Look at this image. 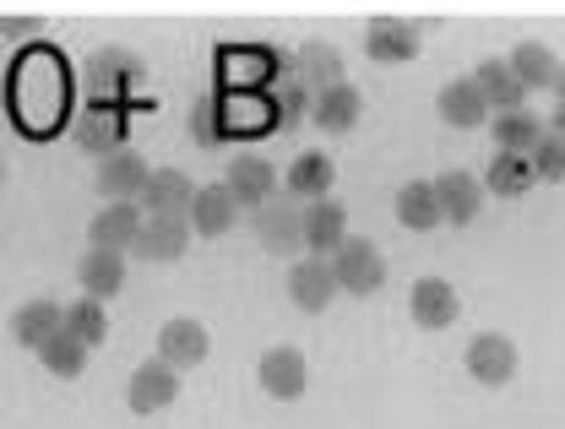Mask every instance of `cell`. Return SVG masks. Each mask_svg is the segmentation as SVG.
Here are the masks:
<instances>
[{
	"label": "cell",
	"instance_id": "1",
	"mask_svg": "<svg viewBox=\"0 0 565 429\" xmlns=\"http://www.w3.org/2000/svg\"><path fill=\"white\" fill-rule=\"evenodd\" d=\"M327 267H332V278H338V293H375V288L386 283V256H381V245L375 239H359L349 234L332 256H327Z\"/></svg>",
	"mask_w": 565,
	"mask_h": 429
},
{
	"label": "cell",
	"instance_id": "2",
	"mask_svg": "<svg viewBox=\"0 0 565 429\" xmlns=\"http://www.w3.org/2000/svg\"><path fill=\"white\" fill-rule=\"evenodd\" d=\"M250 213H256L250 228H256L262 250H273V256H299L305 250V207H299V196H267Z\"/></svg>",
	"mask_w": 565,
	"mask_h": 429
},
{
	"label": "cell",
	"instance_id": "3",
	"mask_svg": "<svg viewBox=\"0 0 565 429\" xmlns=\"http://www.w3.org/2000/svg\"><path fill=\"white\" fill-rule=\"evenodd\" d=\"M174 397H180V369H174V364H163L158 354L147 358V364H137V369H131V380H126V408L141 414V419L163 414Z\"/></svg>",
	"mask_w": 565,
	"mask_h": 429
},
{
	"label": "cell",
	"instance_id": "4",
	"mask_svg": "<svg viewBox=\"0 0 565 429\" xmlns=\"http://www.w3.org/2000/svg\"><path fill=\"white\" fill-rule=\"evenodd\" d=\"M147 174H152V163L141 158L137 147H115V152H104V158H98L93 185H98V196H104V202H137L141 185H147Z\"/></svg>",
	"mask_w": 565,
	"mask_h": 429
},
{
	"label": "cell",
	"instance_id": "5",
	"mask_svg": "<svg viewBox=\"0 0 565 429\" xmlns=\"http://www.w3.org/2000/svg\"><path fill=\"white\" fill-rule=\"evenodd\" d=\"M419 50H424L419 28L403 22V17H375V22L364 28V55H370L375 66H414Z\"/></svg>",
	"mask_w": 565,
	"mask_h": 429
},
{
	"label": "cell",
	"instance_id": "6",
	"mask_svg": "<svg viewBox=\"0 0 565 429\" xmlns=\"http://www.w3.org/2000/svg\"><path fill=\"white\" fill-rule=\"evenodd\" d=\"M256 380H262V392H267V397H278V403H299V397H305V380H310V364H305L299 348L278 343V348H267V354H262Z\"/></svg>",
	"mask_w": 565,
	"mask_h": 429
},
{
	"label": "cell",
	"instance_id": "7",
	"mask_svg": "<svg viewBox=\"0 0 565 429\" xmlns=\"http://www.w3.org/2000/svg\"><path fill=\"white\" fill-rule=\"evenodd\" d=\"M239 202H234V191L217 180V185H196V196H191V213H185V223H191V234L196 239H223L234 223H239Z\"/></svg>",
	"mask_w": 565,
	"mask_h": 429
},
{
	"label": "cell",
	"instance_id": "8",
	"mask_svg": "<svg viewBox=\"0 0 565 429\" xmlns=\"http://www.w3.org/2000/svg\"><path fill=\"white\" fill-rule=\"evenodd\" d=\"M462 364H468V375H473L479 386H505L522 358H516V343H511L505 332H479V337L468 343Z\"/></svg>",
	"mask_w": 565,
	"mask_h": 429
},
{
	"label": "cell",
	"instance_id": "9",
	"mask_svg": "<svg viewBox=\"0 0 565 429\" xmlns=\"http://www.w3.org/2000/svg\"><path fill=\"white\" fill-rule=\"evenodd\" d=\"M408 315H414L419 332H446V326H457L462 299H457V288L446 278H419L414 293H408Z\"/></svg>",
	"mask_w": 565,
	"mask_h": 429
},
{
	"label": "cell",
	"instance_id": "10",
	"mask_svg": "<svg viewBox=\"0 0 565 429\" xmlns=\"http://www.w3.org/2000/svg\"><path fill=\"white\" fill-rule=\"evenodd\" d=\"M435 185V202H440V223H473L479 207H484V180L479 174H468V169H446V174H435L429 180Z\"/></svg>",
	"mask_w": 565,
	"mask_h": 429
},
{
	"label": "cell",
	"instance_id": "11",
	"mask_svg": "<svg viewBox=\"0 0 565 429\" xmlns=\"http://www.w3.org/2000/svg\"><path fill=\"white\" fill-rule=\"evenodd\" d=\"M359 115H364V98H359V87H349V76L332 82V87H321V93H310V126L327 131V137L353 131Z\"/></svg>",
	"mask_w": 565,
	"mask_h": 429
},
{
	"label": "cell",
	"instance_id": "12",
	"mask_svg": "<svg viewBox=\"0 0 565 429\" xmlns=\"http://www.w3.org/2000/svg\"><path fill=\"white\" fill-rule=\"evenodd\" d=\"M141 202H104L98 207V217L87 223V245H98V250H131L137 245V234H141Z\"/></svg>",
	"mask_w": 565,
	"mask_h": 429
},
{
	"label": "cell",
	"instance_id": "13",
	"mask_svg": "<svg viewBox=\"0 0 565 429\" xmlns=\"http://www.w3.org/2000/svg\"><path fill=\"white\" fill-rule=\"evenodd\" d=\"M435 115H440L451 131H479V126L490 120V104H484V93H479L473 76H457V82H446V87L435 93Z\"/></svg>",
	"mask_w": 565,
	"mask_h": 429
},
{
	"label": "cell",
	"instance_id": "14",
	"mask_svg": "<svg viewBox=\"0 0 565 429\" xmlns=\"http://www.w3.org/2000/svg\"><path fill=\"white\" fill-rule=\"evenodd\" d=\"M137 250L141 261H180L191 250V223L185 217H163V213H147L141 217V234H137Z\"/></svg>",
	"mask_w": 565,
	"mask_h": 429
},
{
	"label": "cell",
	"instance_id": "15",
	"mask_svg": "<svg viewBox=\"0 0 565 429\" xmlns=\"http://www.w3.org/2000/svg\"><path fill=\"white\" fill-rule=\"evenodd\" d=\"M207 354H212V337H207L202 321H191V315L163 321V332H158V358H163V364H174V369H196Z\"/></svg>",
	"mask_w": 565,
	"mask_h": 429
},
{
	"label": "cell",
	"instance_id": "16",
	"mask_svg": "<svg viewBox=\"0 0 565 429\" xmlns=\"http://www.w3.org/2000/svg\"><path fill=\"white\" fill-rule=\"evenodd\" d=\"M349 239V207L338 196H316L305 202V250L310 256H332Z\"/></svg>",
	"mask_w": 565,
	"mask_h": 429
},
{
	"label": "cell",
	"instance_id": "17",
	"mask_svg": "<svg viewBox=\"0 0 565 429\" xmlns=\"http://www.w3.org/2000/svg\"><path fill=\"white\" fill-rule=\"evenodd\" d=\"M288 299H294L305 315H321V310L338 299V278H332L327 256H310V261H294V267H288Z\"/></svg>",
	"mask_w": 565,
	"mask_h": 429
},
{
	"label": "cell",
	"instance_id": "18",
	"mask_svg": "<svg viewBox=\"0 0 565 429\" xmlns=\"http://www.w3.org/2000/svg\"><path fill=\"white\" fill-rule=\"evenodd\" d=\"M223 185L234 191V202H239V207H262L267 196H278V169H273L262 152H239V158L228 163Z\"/></svg>",
	"mask_w": 565,
	"mask_h": 429
},
{
	"label": "cell",
	"instance_id": "19",
	"mask_svg": "<svg viewBox=\"0 0 565 429\" xmlns=\"http://www.w3.org/2000/svg\"><path fill=\"white\" fill-rule=\"evenodd\" d=\"M191 196H196V185H191V174H185V169H152L137 202H141V213L185 217L191 213Z\"/></svg>",
	"mask_w": 565,
	"mask_h": 429
},
{
	"label": "cell",
	"instance_id": "20",
	"mask_svg": "<svg viewBox=\"0 0 565 429\" xmlns=\"http://www.w3.org/2000/svg\"><path fill=\"white\" fill-rule=\"evenodd\" d=\"M87 87H93L98 98H109V93H131V87H141V61L131 55V50L109 44V50H98V55L87 61Z\"/></svg>",
	"mask_w": 565,
	"mask_h": 429
},
{
	"label": "cell",
	"instance_id": "21",
	"mask_svg": "<svg viewBox=\"0 0 565 429\" xmlns=\"http://www.w3.org/2000/svg\"><path fill=\"white\" fill-rule=\"evenodd\" d=\"M76 283H82V293H93V299H115L126 288V256L87 245L82 261H76Z\"/></svg>",
	"mask_w": 565,
	"mask_h": 429
},
{
	"label": "cell",
	"instance_id": "22",
	"mask_svg": "<svg viewBox=\"0 0 565 429\" xmlns=\"http://www.w3.org/2000/svg\"><path fill=\"white\" fill-rule=\"evenodd\" d=\"M256 98H262L267 131H294V126L310 120V87L294 82V76H282L278 87H267V93H256Z\"/></svg>",
	"mask_w": 565,
	"mask_h": 429
},
{
	"label": "cell",
	"instance_id": "23",
	"mask_svg": "<svg viewBox=\"0 0 565 429\" xmlns=\"http://www.w3.org/2000/svg\"><path fill=\"white\" fill-rule=\"evenodd\" d=\"M76 147L82 152H93V158H104V152H115V147H126V115L120 109H104V104H93V109H82L76 115Z\"/></svg>",
	"mask_w": 565,
	"mask_h": 429
},
{
	"label": "cell",
	"instance_id": "24",
	"mask_svg": "<svg viewBox=\"0 0 565 429\" xmlns=\"http://www.w3.org/2000/svg\"><path fill=\"white\" fill-rule=\"evenodd\" d=\"M533 185H539V174L522 152H494L484 169V196H500V202H522Z\"/></svg>",
	"mask_w": 565,
	"mask_h": 429
},
{
	"label": "cell",
	"instance_id": "25",
	"mask_svg": "<svg viewBox=\"0 0 565 429\" xmlns=\"http://www.w3.org/2000/svg\"><path fill=\"white\" fill-rule=\"evenodd\" d=\"M332 174H338V163L327 158V152H299L294 163H288V174H282V185H288V196H299V202H316V196H332Z\"/></svg>",
	"mask_w": 565,
	"mask_h": 429
},
{
	"label": "cell",
	"instance_id": "26",
	"mask_svg": "<svg viewBox=\"0 0 565 429\" xmlns=\"http://www.w3.org/2000/svg\"><path fill=\"white\" fill-rule=\"evenodd\" d=\"M473 82H479L490 115H500V109H522V104H527V87L516 82V72H511L505 61H479V66H473Z\"/></svg>",
	"mask_w": 565,
	"mask_h": 429
},
{
	"label": "cell",
	"instance_id": "27",
	"mask_svg": "<svg viewBox=\"0 0 565 429\" xmlns=\"http://www.w3.org/2000/svg\"><path fill=\"white\" fill-rule=\"evenodd\" d=\"M33 354H39V364H44L55 380H76V375L87 369V354H93V348H87L82 337H71L66 326H61V332H50V337H44Z\"/></svg>",
	"mask_w": 565,
	"mask_h": 429
},
{
	"label": "cell",
	"instance_id": "28",
	"mask_svg": "<svg viewBox=\"0 0 565 429\" xmlns=\"http://www.w3.org/2000/svg\"><path fill=\"white\" fill-rule=\"evenodd\" d=\"M294 82H305L310 93L343 82V55H338L332 44H299V55H294Z\"/></svg>",
	"mask_w": 565,
	"mask_h": 429
},
{
	"label": "cell",
	"instance_id": "29",
	"mask_svg": "<svg viewBox=\"0 0 565 429\" xmlns=\"http://www.w3.org/2000/svg\"><path fill=\"white\" fill-rule=\"evenodd\" d=\"M61 315H66V310H61L55 299H28V304L11 315V337H17L22 348H39L50 332H61Z\"/></svg>",
	"mask_w": 565,
	"mask_h": 429
},
{
	"label": "cell",
	"instance_id": "30",
	"mask_svg": "<svg viewBox=\"0 0 565 429\" xmlns=\"http://www.w3.org/2000/svg\"><path fill=\"white\" fill-rule=\"evenodd\" d=\"M505 66H511V72H516V82L533 93V87H550V82H555V66H561V61H555V50H550V44L522 39V44L505 55Z\"/></svg>",
	"mask_w": 565,
	"mask_h": 429
},
{
	"label": "cell",
	"instance_id": "31",
	"mask_svg": "<svg viewBox=\"0 0 565 429\" xmlns=\"http://www.w3.org/2000/svg\"><path fill=\"white\" fill-rule=\"evenodd\" d=\"M397 223L414 228V234L440 228V202H435V185H429V180H408V185L397 191Z\"/></svg>",
	"mask_w": 565,
	"mask_h": 429
},
{
	"label": "cell",
	"instance_id": "32",
	"mask_svg": "<svg viewBox=\"0 0 565 429\" xmlns=\"http://www.w3.org/2000/svg\"><path fill=\"white\" fill-rule=\"evenodd\" d=\"M490 137H494V152H522V158H527L533 142L544 137V120H539V115H527V109H500Z\"/></svg>",
	"mask_w": 565,
	"mask_h": 429
},
{
	"label": "cell",
	"instance_id": "33",
	"mask_svg": "<svg viewBox=\"0 0 565 429\" xmlns=\"http://www.w3.org/2000/svg\"><path fill=\"white\" fill-rule=\"evenodd\" d=\"M185 126H191V142L196 147H223L228 142V131H234V120H228V104H223V98H196Z\"/></svg>",
	"mask_w": 565,
	"mask_h": 429
},
{
	"label": "cell",
	"instance_id": "34",
	"mask_svg": "<svg viewBox=\"0 0 565 429\" xmlns=\"http://www.w3.org/2000/svg\"><path fill=\"white\" fill-rule=\"evenodd\" d=\"M61 326H66L71 337H82L87 348H98L104 337H109V315H104V299H76V304H66V315H61Z\"/></svg>",
	"mask_w": 565,
	"mask_h": 429
},
{
	"label": "cell",
	"instance_id": "35",
	"mask_svg": "<svg viewBox=\"0 0 565 429\" xmlns=\"http://www.w3.org/2000/svg\"><path fill=\"white\" fill-rule=\"evenodd\" d=\"M527 163H533V174H539V180H550V185H565V137L544 131V137L533 142V152H527Z\"/></svg>",
	"mask_w": 565,
	"mask_h": 429
},
{
	"label": "cell",
	"instance_id": "36",
	"mask_svg": "<svg viewBox=\"0 0 565 429\" xmlns=\"http://www.w3.org/2000/svg\"><path fill=\"white\" fill-rule=\"evenodd\" d=\"M44 22L39 17H0V39H33Z\"/></svg>",
	"mask_w": 565,
	"mask_h": 429
},
{
	"label": "cell",
	"instance_id": "37",
	"mask_svg": "<svg viewBox=\"0 0 565 429\" xmlns=\"http://www.w3.org/2000/svg\"><path fill=\"white\" fill-rule=\"evenodd\" d=\"M550 87H555V98H561V104H565V61H561V66H555V82H550Z\"/></svg>",
	"mask_w": 565,
	"mask_h": 429
},
{
	"label": "cell",
	"instance_id": "38",
	"mask_svg": "<svg viewBox=\"0 0 565 429\" xmlns=\"http://www.w3.org/2000/svg\"><path fill=\"white\" fill-rule=\"evenodd\" d=\"M550 131H555V137H565V104H555V120H550Z\"/></svg>",
	"mask_w": 565,
	"mask_h": 429
},
{
	"label": "cell",
	"instance_id": "39",
	"mask_svg": "<svg viewBox=\"0 0 565 429\" xmlns=\"http://www.w3.org/2000/svg\"><path fill=\"white\" fill-rule=\"evenodd\" d=\"M0 185H6V152H0Z\"/></svg>",
	"mask_w": 565,
	"mask_h": 429
}]
</instances>
